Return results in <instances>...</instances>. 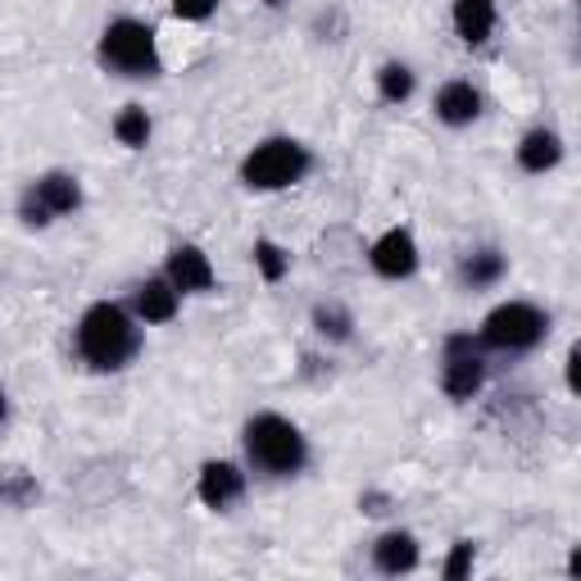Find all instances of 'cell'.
Listing matches in <instances>:
<instances>
[{
    "label": "cell",
    "instance_id": "cell-18",
    "mask_svg": "<svg viewBox=\"0 0 581 581\" xmlns=\"http://www.w3.org/2000/svg\"><path fill=\"white\" fill-rule=\"evenodd\" d=\"M114 137L124 141L128 150H141V146L150 141V114H146L141 105H128L124 114L114 118Z\"/></svg>",
    "mask_w": 581,
    "mask_h": 581
},
{
    "label": "cell",
    "instance_id": "cell-13",
    "mask_svg": "<svg viewBox=\"0 0 581 581\" xmlns=\"http://www.w3.org/2000/svg\"><path fill=\"white\" fill-rule=\"evenodd\" d=\"M454 27L468 46H481L496 33V0H454Z\"/></svg>",
    "mask_w": 581,
    "mask_h": 581
},
{
    "label": "cell",
    "instance_id": "cell-8",
    "mask_svg": "<svg viewBox=\"0 0 581 581\" xmlns=\"http://www.w3.org/2000/svg\"><path fill=\"white\" fill-rule=\"evenodd\" d=\"M196 491L209 509H228V504H236L241 496H246V473H241L236 464H228V458H209V464L200 468Z\"/></svg>",
    "mask_w": 581,
    "mask_h": 581
},
{
    "label": "cell",
    "instance_id": "cell-10",
    "mask_svg": "<svg viewBox=\"0 0 581 581\" xmlns=\"http://www.w3.org/2000/svg\"><path fill=\"white\" fill-rule=\"evenodd\" d=\"M169 282L177 291H196V295L213 291V264H209V255L200 246H177L169 255Z\"/></svg>",
    "mask_w": 581,
    "mask_h": 581
},
{
    "label": "cell",
    "instance_id": "cell-1",
    "mask_svg": "<svg viewBox=\"0 0 581 581\" xmlns=\"http://www.w3.org/2000/svg\"><path fill=\"white\" fill-rule=\"evenodd\" d=\"M78 350H82V359L91 363V369L114 373L141 350V332L128 318L124 304L101 300V304H91V310L82 314V323H78Z\"/></svg>",
    "mask_w": 581,
    "mask_h": 581
},
{
    "label": "cell",
    "instance_id": "cell-26",
    "mask_svg": "<svg viewBox=\"0 0 581 581\" xmlns=\"http://www.w3.org/2000/svg\"><path fill=\"white\" fill-rule=\"evenodd\" d=\"M5 409H10V405H5V391H0V422H5Z\"/></svg>",
    "mask_w": 581,
    "mask_h": 581
},
{
    "label": "cell",
    "instance_id": "cell-9",
    "mask_svg": "<svg viewBox=\"0 0 581 581\" xmlns=\"http://www.w3.org/2000/svg\"><path fill=\"white\" fill-rule=\"evenodd\" d=\"M486 382V363L477 350H450L445 355V373H441V386L450 400H473Z\"/></svg>",
    "mask_w": 581,
    "mask_h": 581
},
{
    "label": "cell",
    "instance_id": "cell-19",
    "mask_svg": "<svg viewBox=\"0 0 581 581\" xmlns=\"http://www.w3.org/2000/svg\"><path fill=\"white\" fill-rule=\"evenodd\" d=\"M255 264L264 272V282H282L287 272H291V255L278 246V241H268V236L255 241Z\"/></svg>",
    "mask_w": 581,
    "mask_h": 581
},
{
    "label": "cell",
    "instance_id": "cell-25",
    "mask_svg": "<svg viewBox=\"0 0 581 581\" xmlns=\"http://www.w3.org/2000/svg\"><path fill=\"white\" fill-rule=\"evenodd\" d=\"M359 504H363V513H386V509H382V504H386L382 496H363Z\"/></svg>",
    "mask_w": 581,
    "mask_h": 581
},
{
    "label": "cell",
    "instance_id": "cell-27",
    "mask_svg": "<svg viewBox=\"0 0 581 581\" xmlns=\"http://www.w3.org/2000/svg\"><path fill=\"white\" fill-rule=\"evenodd\" d=\"M268 5H282V0H268Z\"/></svg>",
    "mask_w": 581,
    "mask_h": 581
},
{
    "label": "cell",
    "instance_id": "cell-21",
    "mask_svg": "<svg viewBox=\"0 0 581 581\" xmlns=\"http://www.w3.org/2000/svg\"><path fill=\"white\" fill-rule=\"evenodd\" d=\"M33 500H37V481L27 477V473H10V477H0V504L27 509Z\"/></svg>",
    "mask_w": 581,
    "mask_h": 581
},
{
    "label": "cell",
    "instance_id": "cell-16",
    "mask_svg": "<svg viewBox=\"0 0 581 581\" xmlns=\"http://www.w3.org/2000/svg\"><path fill=\"white\" fill-rule=\"evenodd\" d=\"M504 268H509V259L500 255V251H473V255H464V264H458V278H464V287H473V291H481V287H496L500 278H504Z\"/></svg>",
    "mask_w": 581,
    "mask_h": 581
},
{
    "label": "cell",
    "instance_id": "cell-6",
    "mask_svg": "<svg viewBox=\"0 0 581 581\" xmlns=\"http://www.w3.org/2000/svg\"><path fill=\"white\" fill-rule=\"evenodd\" d=\"M82 205V187H78V177L69 173H46L42 182H33V187L23 191V223L27 228H46L50 219H59V213H73Z\"/></svg>",
    "mask_w": 581,
    "mask_h": 581
},
{
    "label": "cell",
    "instance_id": "cell-5",
    "mask_svg": "<svg viewBox=\"0 0 581 581\" xmlns=\"http://www.w3.org/2000/svg\"><path fill=\"white\" fill-rule=\"evenodd\" d=\"M545 332H549V318L536 310V304H527V300H509V304H500V310L486 314L477 341H481L486 350L527 355V350H536V346L545 341Z\"/></svg>",
    "mask_w": 581,
    "mask_h": 581
},
{
    "label": "cell",
    "instance_id": "cell-2",
    "mask_svg": "<svg viewBox=\"0 0 581 581\" xmlns=\"http://www.w3.org/2000/svg\"><path fill=\"white\" fill-rule=\"evenodd\" d=\"M246 454L259 473H272V477H291L310 464L304 432L282 414H259L246 422Z\"/></svg>",
    "mask_w": 581,
    "mask_h": 581
},
{
    "label": "cell",
    "instance_id": "cell-3",
    "mask_svg": "<svg viewBox=\"0 0 581 581\" xmlns=\"http://www.w3.org/2000/svg\"><path fill=\"white\" fill-rule=\"evenodd\" d=\"M101 59L124 78H155L160 73L155 27L141 19H114L101 37Z\"/></svg>",
    "mask_w": 581,
    "mask_h": 581
},
{
    "label": "cell",
    "instance_id": "cell-7",
    "mask_svg": "<svg viewBox=\"0 0 581 581\" xmlns=\"http://www.w3.org/2000/svg\"><path fill=\"white\" fill-rule=\"evenodd\" d=\"M369 259H373V268H377V278H391V282L414 278V268H418V241H414V232H405V228H391L386 236L373 241Z\"/></svg>",
    "mask_w": 581,
    "mask_h": 581
},
{
    "label": "cell",
    "instance_id": "cell-11",
    "mask_svg": "<svg viewBox=\"0 0 581 581\" xmlns=\"http://www.w3.org/2000/svg\"><path fill=\"white\" fill-rule=\"evenodd\" d=\"M477 114H481V91L473 82H445L437 91V118H441V124L468 128Z\"/></svg>",
    "mask_w": 581,
    "mask_h": 581
},
{
    "label": "cell",
    "instance_id": "cell-4",
    "mask_svg": "<svg viewBox=\"0 0 581 581\" xmlns=\"http://www.w3.org/2000/svg\"><path fill=\"white\" fill-rule=\"evenodd\" d=\"M310 164L314 160L300 141L272 137V141L255 146L246 155V164H241V182L255 187V191H282V187H291V182H300L304 173H310Z\"/></svg>",
    "mask_w": 581,
    "mask_h": 581
},
{
    "label": "cell",
    "instance_id": "cell-15",
    "mask_svg": "<svg viewBox=\"0 0 581 581\" xmlns=\"http://www.w3.org/2000/svg\"><path fill=\"white\" fill-rule=\"evenodd\" d=\"M563 160V141L559 132H549V128H536L523 137V146H518V164H523L527 173H545V169H555Z\"/></svg>",
    "mask_w": 581,
    "mask_h": 581
},
{
    "label": "cell",
    "instance_id": "cell-17",
    "mask_svg": "<svg viewBox=\"0 0 581 581\" xmlns=\"http://www.w3.org/2000/svg\"><path fill=\"white\" fill-rule=\"evenodd\" d=\"M314 332L327 336V341H350L355 336V318L341 310V304H314Z\"/></svg>",
    "mask_w": 581,
    "mask_h": 581
},
{
    "label": "cell",
    "instance_id": "cell-22",
    "mask_svg": "<svg viewBox=\"0 0 581 581\" xmlns=\"http://www.w3.org/2000/svg\"><path fill=\"white\" fill-rule=\"evenodd\" d=\"M468 568H473V541H458L454 555H450V563H445V581L468 577Z\"/></svg>",
    "mask_w": 581,
    "mask_h": 581
},
{
    "label": "cell",
    "instance_id": "cell-23",
    "mask_svg": "<svg viewBox=\"0 0 581 581\" xmlns=\"http://www.w3.org/2000/svg\"><path fill=\"white\" fill-rule=\"evenodd\" d=\"M213 5H219V0H173V14H177V19L200 23V19H209V14H213Z\"/></svg>",
    "mask_w": 581,
    "mask_h": 581
},
{
    "label": "cell",
    "instance_id": "cell-14",
    "mask_svg": "<svg viewBox=\"0 0 581 581\" xmlns=\"http://www.w3.org/2000/svg\"><path fill=\"white\" fill-rule=\"evenodd\" d=\"M137 318L141 323H173L177 318V287L169 278L137 287Z\"/></svg>",
    "mask_w": 581,
    "mask_h": 581
},
{
    "label": "cell",
    "instance_id": "cell-24",
    "mask_svg": "<svg viewBox=\"0 0 581 581\" xmlns=\"http://www.w3.org/2000/svg\"><path fill=\"white\" fill-rule=\"evenodd\" d=\"M577 363H581V350L572 346V350H568V386H572V391H577Z\"/></svg>",
    "mask_w": 581,
    "mask_h": 581
},
{
    "label": "cell",
    "instance_id": "cell-12",
    "mask_svg": "<svg viewBox=\"0 0 581 581\" xmlns=\"http://www.w3.org/2000/svg\"><path fill=\"white\" fill-rule=\"evenodd\" d=\"M373 563H377V572H386V577L414 572V568H418V541H414L409 532H386V536L373 545Z\"/></svg>",
    "mask_w": 581,
    "mask_h": 581
},
{
    "label": "cell",
    "instance_id": "cell-20",
    "mask_svg": "<svg viewBox=\"0 0 581 581\" xmlns=\"http://www.w3.org/2000/svg\"><path fill=\"white\" fill-rule=\"evenodd\" d=\"M377 86H382V101L405 105V101L414 96V69H409V65H386V69L377 73Z\"/></svg>",
    "mask_w": 581,
    "mask_h": 581
}]
</instances>
